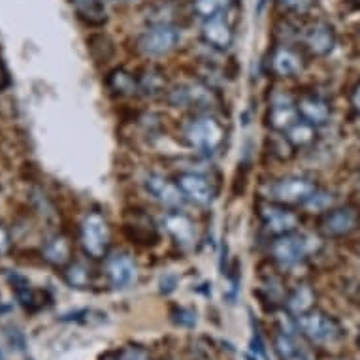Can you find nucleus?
<instances>
[{"mask_svg":"<svg viewBox=\"0 0 360 360\" xmlns=\"http://www.w3.org/2000/svg\"><path fill=\"white\" fill-rule=\"evenodd\" d=\"M296 328L302 332V336H306L309 342L317 343V345H332V343L340 342L343 336L340 323L332 319L330 315L317 311V309L298 315Z\"/></svg>","mask_w":360,"mask_h":360,"instance_id":"nucleus-1","label":"nucleus"},{"mask_svg":"<svg viewBox=\"0 0 360 360\" xmlns=\"http://www.w3.org/2000/svg\"><path fill=\"white\" fill-rule=\"evenodd\" d=\"M185 140L200 153H213L224 142V129L212 115H200L185 127Z\"/></svg>","mask_w":360,"mask_h":360,"instance_id":"nucleus-2","label":"nucleus"},{"mask_svg":"<svg viewBox=\"0 0 360 360\" xmlns=\"http://www.w3.org/2000/svg\"><path fill=\"white\" fill-rule=\"evenodd\" d=\"M79 240L85 255H89L91 259H104L112 242V232L106 219L96 212L87 213L82 223Z\"/></svg>","mask_w":360,"mask_h":360,"instance_id":"nucleus-3","label":"nucleus"},{"mask_svg":"<svg viewBox=\"0 0 360 360\" xmlns=\"http://www.w3.org/2000/svg\"><path fill=\"white\" fill-rule=\"evenodd\" d=\"M317 191L313 179L304 176H287L270 185V200L283 204V206H298L306 204Z\"/></svg>","mask_w":360,"mask_h":360,"instance_id":"nucleus-4","label":"nucleus"},{"mask_svg":"<svg viewBox=\"0 0 360 360\" xmlns=\"http://www.w3.org/2000/svg\"><path fill=\"white\" fill-rule=\"evenodd\" d=\"M313 240L306 234H300L298 231L283 234V236H276L272 242L270 253L272 259L278 264L290 268V266L300 264L302 260L306 259L307 255L313 251Z\"/></svg>","mask_w":360,"mask_h":360,"instance_id":"nucleus-5","label":"nucleus"},{"mask_svg":"<svg viewBox=\"0 0 360 360\" xmlns=\"http://www.w3.org/2000/svg\"><path fill=\"white\" fill-rule=\"evenodd\" d=\"M179 44V30L170 23H157L149 27L138 40V48L148 57H165Z\"/></svg>","mask_w":360,"mask_h":360,"instance_id":"nucleus-6","label":"nucleus"},{"mask_svg":"<svg viewBox=\"0 0 360 360\" xmlns=\"http://www.w3.org/2000/svg\"><path fill=\"white\" fill-rule=\"evenodd\" d=\"M260 221H262L266 232L272 234L274 238L298 231V226H300L298 215L278 202H270L260 207Z\"/></svg>","mask_w":360,"mask_h":360,"instance_id":"nucleus-7","label":"nucleus"},{"mask_svg":"<svg viewBox=\"0 0 360 360\" xmlns=\"http://www.w3.org/2000/svg\"><path fill=\"white\" fill-rule=\"evenodd\" d=\"M360 226L359 212L351 206L334 207L321 219V232L328 238H343L353 234Z\"/></svg>","mask_w":360,"mask_h":360,"instance_id":"nucleus-8","label":"nucleus"},{"mask_svg":"<svg viewBox=\"0 0 360 360\" xmlns=\"http://www.w3.org/2000/svg\"><path fill=\"white\" fill-rule=\"evenodd\" d=\"M143 187L148 191L153 200H157L160 206L170 207V210H177V207L184 206L185 196L179 189L177 181H170L168 177L159 176V174H149L143 179Z\"/></svg>","mask_w":360,"mask_h":360,"instance_id":"nucleus-9","label":"nucleus"},{"mask_svg":"<svg viewBox=\"0 0 360 360\" xmlns=\"http://www.w3.org/2000/svg\"><path fill=\"white\" fill-rule=\"evenodd\" d=\"M106 274L113 289H129L138 281V266L127 253H113L108 257Z\"/></svg>","mask_w":360,"mask_h":360,"instance_id":"nucleus-10","label":"nucleus"},{"mask_svg":"<svg viewBox=\"0 0 360 360\" xmlns=\"http://www.w3.org/2000/svg\"><path fill=\"white\" fill-rule=\"evenodd\" d=\"M202 40L206 41L207 46L217 51H224L232 46L234 41V30H232L231 21L226 19L224 13L213 15L202 21Z\"/></svg>","mask_w":360,"mask_h":360,"instance_id":"nucleus-11","label":"nucleus"},{"mask_svg":"<svg viewBox=\"0 0 360 360\" xmlns=\"http://www.w3.org/2000/svg\"><path fill=\"white\" fill-rule=\"evenodd\" d=\"M162 226L165 231L172 236V240L181 245L184 249L195 248L198 242V231H196V224L191 221L187 215L179 212H170L166 213L162 217Z\"/></svg>","mask_w":360,"mask_h":360,"instance_id":"nucleus-12","label":"nucleus"},{"mask_svg":"<svg viewBox=\"0 0 360 360\" xmlns=\"http://www.w3.org/2000/svg\"><path fill=\"white\" fill-rule=\"evenodd\" d=\"M177 185L184 193L185 200L193 202L196 206H210L215 196L212 184L200 174H181L177 177Z\"/></svg>","mask_w":360,"mask_h":360,"instance_id":"nucleus-13","label":"nucleus"},{"mask_svg":"<svg viewBox=\"0 0 360 360\" xmlns=\"http://www.w3.org/2000/svg\"><path fill=\"white\" fill-rule=\"evenodd\" d=\"M296 112L302 121H306L311 127H323L330 121L332 108L330 104L319 95H302L296 102Z\"/></svg>","mask_w":360,"mask_h":360,"instance_id":"nucleus-14","label":"nucleus"},{"mask_svg":"<svg viewBox=\"0 0 360 360\" xmlns=\"http://www.w3.org/2000/svg\"><path fill=\"white\" fill-rule=\"evenodd\" d=\"M304 44L306 48L317 57L328 55L336 46V32L328 23H313L304 32Z\"/></svg>","mask_w":360,"mask_h":360,"instance_id":"nucleus-15","label":"nucleus"},{"mask_svg":"<svg viewBox=\"0 0 360 360\" xmlns=\"http://www.w3.org/2000/svg\"><path fill=\"white\" fill-rule=\"evenodd\" d=\"M270 66H272L274 74H278V76L295 77L304 70V59L296 49L279 46L274 49L272 57H270Z\"/></svg>","mask_w":360,"mask_h":360,"instance_id":"nucleus-16","label":"nucleus"},{"mask_svg":"<svg viewBox=\"0 0 360 360\" xmlns=\"http://www.w3.org/2000/svg\"><path fill=\"white\" fill-rule=\"evenodd\" d=\"M170 102L177 108L206 106L212 102V93L204 85L191 83V85H181V87L174 89L170 93Z\"/></svg>","mask_w":360,"mask_h":360,"instance_id":"nucleus-17","label":"nucleus"},{"mask_svg":"<svg viewBox=\"0 0 360 360\" xmlns=\"http://www.w3.org/2000/svg\"><path fill=\"white\" fill-rule=\"evenodd\" d=\"M74 12L89 27H102L108 23V8L104 0H72Z\"/></svg>","mask_w":360,"mask_h":360,"instance_id":"nucleus-18","label":"nucleus"},{"mask_svg":"<svg viewBox=\"0 0 360 360\" xmlns=\"http://www.w3.org/2000/svg\"><path fill=\"white\" fill-rule=\"evenodd\" d=\"M268 119H270L272 129L285 132V130L298 121V112H296V106L287 96H276L272 102V108H270Z\"/></svg>","mask_w":360,"mask_h":360,"instance_id":"nucleus-19","label":"nucleus"},{"mask_svg":"<svg viewBox=\"0 0 360 360\" xmlns=\"http://www.w3.org/2000/svg\"><path fill=\"white\" fill-rule=\"evenodd\" d=\"M41 257L55 268H66L72 262V245L68 238L53 236L41 248Z\"/></svg>","mask_w":360,"mask_h":360,"instance_id":"nucleus-20","label":"nucleus"},{"mask_svg":"<svg viewBox=\"0 0 360 360\" xmlns=\"http://www.w3.org/2000/svg\"><path fill=\"white\" fill-rule=\"evenodd\" d=\"M315 300H317L315 290H313L309 285L302 283L296 285L295 289L290 290L285 304H287V309H289L295 317H298V315H304V313L311 311L313 307H315Z\"/></svg>","mask_w":360,"mask_h":360,"instance_id":"nucleus-21","label":"nucleus"},{"mask_svg":"<svg viewBox=\"0 0 360 360\" xmlns=\"http://www.w3.org/2000/svg\"><path fill=\"white\" fill-rule=\"evenodd\" d=\"M285 138L290 143V148H306L315 140V127L298 119L292 127L285 130Z\"/></svg>","mask_w":360,"mask_h":360,"instance_id":"nucleus-22","label":"nucleus"},{"mask_svg":"<svg viewBox=\"0 0 360 360\" xmlns=\"http://www.w3.org/2000/svg\"><path fill=\"white\" fill-rule=\"evenodd\" d=\"M276 351L281 360H309L304 349L296 343L290 332H281L276 338Z\"/></svg>","mask_w":360,"mask_h":360,"instance_id":"nucleus-23","label":"nucleus"},{"mask_svg":"<svg viewBox=\"0 0 360 360\" xmlns=\"http://www.w3.org/2000/svg\"><path fill=\"white\" fill-rule=\"evenodd\" d=\"M108 85L112 91H115L117 95H134L138 93V79L132 74H129L123 68H117L113 70L110 76H108Z\"/></svg>","mask_w":360,"mask_h":360,"instance_id":"nucleus-24","label":"nucleus"},{"mask_svg":"<svg viewBox=\"0 0 360 360\" xmlns=\"http://www.w3.org/2000/svg\"><path fill=\"white\" fill-rule=\"evenodd\" d=\"M232 6V0H193V12L204 21L207 18L224 13Z\"/></svg>","mask_w":360,"mask_h":360,"instance_id":"nucleus-25","label":"nucleus"},{"mask_svg":"<svg viewBox=\"0 0 360 360\" xmlns=\"http://www.w3.org/2000/svg\"><path fill=\"white\" fill-rule=\"evenodd\" d=\"M138 89L146 96L159 95L160 91L165 89V76H162V72L157 70V68L146 70V74L138 79Z\"/></svg>","mask_w":360,"mask_h":360,"instance_id":"nucleus-26","label":"nucleus"},{"mask_svg":"<svg viewBox=\"0 0 360 360\" xmlns=\"http://www.w3.org/2000/svg\"><path fill=\"white\" fill-rule=\"evenodd\" d=\"M65 278L72 287L85 289V287L91 285V270L82 262H70L65 268Z\"/></svg>","mask_w":360,"mask_h":360,"instance_id":"nucleus-27","label":"nucleus"},{"mask_svg":"<svg viewBox=\"0 0 360 360\" xmlns=\"http://www.w3.org/2000/svg\"><path fill=\"white\" fill-rule=\"evenodd\" d=\"M304 206H307L309 210H315V212H323V210H330L332 206V195H328V193H323V191H315L313 193V196L309 198V200L304 204Z\"/></svg>","mask_w":360,"mask_h":360,"instance_id":"nucleus-28","label":"nucleus"},{"mask_svg":"<svg viewBox=\"0 0 360 360\" xmlns=\"http://www.w3.org/2000/svg\"><path fill=\"white\" fill-rule=\"evenodd\" d=\"M119 360H153L149 356V353L146 349L136 347V345H127L119 351L117 354Z\"/></svg>","mask_w":360,"mask_h":360,"instance_id":"nucleus-29","label":"nucleus"},{"mask_svg":"<svg viewBox=\"0 0 360 360\" xmlns=\"http://www.w3.org/2000/svg\"><path fill=\"white\" fill-rule=\"evenodd\" d=\"M174 321L179 326L193 328L196 325V311H193L189 307H177L176 311H174Z\"/></svg>","mask_w":360,"mask_h":360,"instance_id":"nucleus-30","label":"nucleus"},{"mask_svg":"<svg viewBox=\"0 0 360 360\" xmlns=\"http://www.w3.org/2000/svg\"><path fill=\"white\" fill-rule=\"evenodd\" d=\"M281 2V6L290 10V12H307L309 8H311L313 0H279Z\"/></svg>","mask_w":360,"mask_h":360,"instance_id":"nucleus-31","label":"nucleus"},{"mask_svg":"<svg viewBox=\"0 0 360 360\" xmlns=\"http://www.w3.org/2000/svg\"><path fill=\"white\" fill-rule=\"evenodd\" d=\"M6 338H8V342H10V345H12V347H15L18 351H23V349H25V336L18 330V328H13V326L6 328Z\"/></svg>","mask_w":360,"mask_h":360,"instance_id":"nucleus-32","label":"nucleus"},{"mask_svg":"<svg viewBox=\"0 0 360 360\" xmlns=\"http://www.w3.org/2000/svg\"><path fill=\"white\" fill-rule=\"evenodd\" d=\"M8 245H10V236H8V231L0 224V255L6 253Z\"/></svg>","mask_w":360,"mask_h":360,"instance_id":"nucleus-33","label":"nucleus"},{"mask_svg":"<svg viewBox=\"0 0 360 360\" xmlns=\"http://www.w3.org/2000/svg\"><path fill=\"white\" fill-rule=\"evenodd\" d=\"M351 106L360 115V83L353 89V93H351Z\"/></svg>","mask_w":360,"mask_h":360,"instance_id":"nucleus-34","label":"nucleus"},{"mask_svg":"<svg viewBox=\"0 0 360 360\" xmlns=\"http://www.w3.org/2000/svg\"><path fill=\"white\" fill-rule=\"evenodd\" d=\"M8 83H10L8 72H6V68L2 66V63H0V91H4V89L8 87Z\"/></svg>","mask_w":360,"mask_h":360,"instance_id":"nucleus-35","label":"nucleus"},{"mask_svg":"<svg viewBox=\"0 0 360 360\" xmlns=\"http://www.w3.org/2000/svg\"><path fill=\"white\" fill-rule=\"evenodd\" d=\"M266 2H268V0H260V4H259V8H260V10H262V6H264Z\"/></svg>","mask_w":360,"mask_h":360,"instance_id":"nucleus-36","label":"nucleus"},{"mask_svg":"<svg viewBox=\"0 0 360 360\" xmlns=\"http://www.w3.org/2000/svg\"><path fill=\"white\" fill-rule=\"evenodd\" d=\"M0 360H6L4 359V353H2V351H0Z\"/></svg>","mask_w":360,"mask_h":360,"instance_id":"nucleus-37","label":"nucleus"},{"mask_svg":"<svg viewBox=\"0 0 360 360\" xmlns=\"http://www.w3.org/2000/svg\"><path fill=\"white\" fill-rule=\"evenodd\" d=\"M106 360H119V359H112V356H108V359Z\"/></svg>","mask_w":360,"mask_h":360,"instance_id":"nucleus-38","label":"nucleus"},{"mask_svg":"<svg viewBox=\"0 0 360 360\" xmlns=\"http://www.w3.org/2000/svg\"><path fill=\"white\" fill-rule=\"evenodd\" d=\"M359 347H360V336H359Z\"/></svg>","mask_w":360,"mask_h":360,"instance_id":"nucleus-39","label":"nucleus"}]
</instances>
